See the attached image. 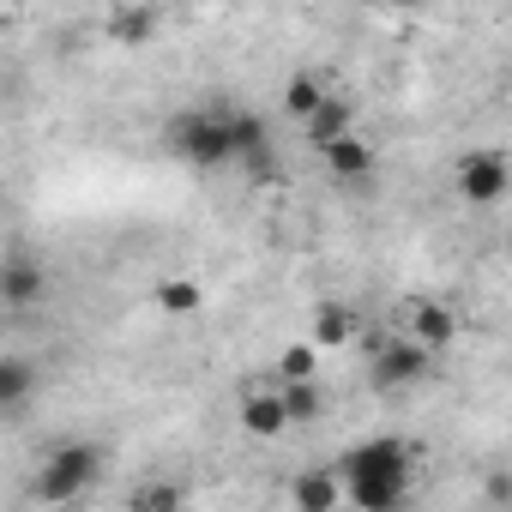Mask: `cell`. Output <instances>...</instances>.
Masks as SVG:
<instances>
[{
	"instance_id": "obj_1",
	"label": "cell",
	"mask_w": 512,
	"mask_h": 512,
	"mask_svg": "<svg viewBox=\"0 0 512 512\" xmlns=\"http://www.w3.org/2000/svg\"><path fill=\"white\" fill-rule=\"evenodd\" d=\"M338 476H344V500L356 512H404L416 494V452L398 434H380V440L350 446L338 458Z\"/></svg>"
},
{
	"instance_id": "obj_2",
	"label": "cell",
	"mask_w": 512,
	"mask_h": 512,
	"mask_svg": "<svg viewBox=\"0 0 512 512\" xmlns=\"http://www.w3.org/2000/svg\"><path fill=\"white\" fill-rule=\"evenodd\" d=\"M235 109L229 103H199V109H181L169 127H163V151L187 169H223L235 163V133H229Z\"/></svg>"
},
{
	"instance_id": "obj_3",
	"label": "cell",
	"mask_w": 512,
	"mask_h": 512,
	"mask_svg": "<svg viewBox=\"0 0 512 512\" xmlns=\"http://www.w3.org/2000/svg\"><path fill=\"white\" fill-rule=\"evenodd\" d=\"M97 482H103V452H97L91 440H61V446L37 464L31 494H37L43 506H67V500H79V494L97 488Z\"/></svg>"
},
{
	"instance_id": "obj_4",
	"label": "cell",
	"mask_w": 512,
	"mask_h": 512,
	"mask_svg": "<svg viewBox=\"0 0 512 512\" xmlns=\"http://www.w3.org/2000/svg\"><path fill=\"white\" fill-rule=\"evenodd\" d=\"M452 193L464 205H500L512 193V157L494 151V145H476L452 163Z\"/></svg>"
},
{
	"instance_id": "obj_5",
	"label": "cell",
	"mask_w": 512,
	"mask_h": 512,
	"mask_svg": "<svg viewBox=\"0 0 512 512\" xmlns=\"http://www.w3.org/2000/svg\"><path fill=\"white\" fill-rule=\"evenodd\" d=\"M428 374H434V350H422L416 338H374V356H368L374 392H410Z\"/></svg>"
},
{
	"instance_id": "obj_6",
	"label": "cell",
	"mask_w": 512,
	"mask_h": 512,
	"mask_svg": "<svg viewBox=\"0 0 512 512\" xmlns=\"http://www.w3.org/2000/svg\"><path fill=\"white\" fill-rule=\"evenodd\" d=\"M235 416H241V434H253V440H278V434L296 428L290 410H284V386H278V380H253V386L241 392Z\"/></svg>"
},
{
	"instance_id": "obj_7",
	"label": "cell",
	"mask_w": 512,
	"mask_h": 512,
	"mask_svg": "<svg viewBox=\"0 0 512 512\" xmlns=\"http://www.w3.org/2000/svg\"><path fill=\"white\" fill-rule=\"evenodd\" d=\"M338 506H350L338 464H308L290 476V512H338Z\"/></svg>"
},
{
	"instance_id": "obj_8",
	"label": "cell",
	"mask_w": 512,
	"mask_h": 512,
	"mask_svg": "<svg viewBox=\"0 0 512 512\" xmlns=\"http://www.w3.org/2000/svg\"><path fill=\"white\" fill-rule=\"evenodd\" d=\"M229 133H235V163H241L247 175H272V169H278V157H272V127H266L260 109H235Z\"/></svg>"
},
{
	"instance_id": "obj_9",
	"label": "cell",
	"mask_w": 512,
	"mask_h": 512,
	"mask_svg": "<svg viewBox=\"0 0 512 512\" xmlns=\"http://www.w3.org/2000/svg\"><path fill=\"white\" fill-rule=\"evenodd\" d=\"M0 302H7L13 314H25V308L49 302V272H43L37 260H25V253H13V260L0 266Z\"/></svg>"
},
{
	"instance_id": "obj_10",
	"label": "cell",
	"mask_w": 512,
	"mask_h": 512,
	"mask_svg": "<svg viewBox=\"0 0 512 512\" xmlns=\"http://www.w3.org/2000/svg\"><path fill=\"white\" fill-rule=\"evenodd\" d=\"M362 338V314L350 308V302H320L314 308V320H308V344L326 356V350H344V344H356Z\"/></svg>"
},
{
	"instance_id": "obj_11",
	"label": "cell",
	"mask_w": 512,
	"mask_h": 512,
	"mask_svg": "<svg viewBox=\"0 0 512 512\" xmlns=\"http://www.w3.org/2000/svg\"><path fill=\"white\" fill-rule=\"evenodd\" d=\"M404 338H416L422 350H452L458 344V314L446 308V302H434V296H422V302H410V332Z\"/></svg>"
},
{
	"instance_id": "obj_12",
	"label": "cell",
	"mask_w": 512,
	"mask_h": 512,
	"mask_svg": "<svg viewBox=\"0 0 512 512\" xmlns=\"http://www.w3.org/2000/svg\"><path fill=\"white\" fill-rule=\"evenodd\" d=\"M320 163H326V175H332V181H344V187H362V181L380 169V151H374L362 133H350V139H338L332 151H320Z\"/></svg>"
},
{
	"instance_id": "obj_13",
	"label": "cell",
	"mask_w": 512,
	"mask_h": 512,
	"mask_svg": "<svg viewBox=\"0 0 512 512\" xmlns=\"http://www.w3.org/2000/svg\"><path fill=\"white\" fill-rule=\"evenodd\" d=\"M157 25H163L157 7H109V13H103V37H109L115 49H145V43L157 37Z\"/></svg>"
},
{
	"instance_id": "obj_14",
	"label": "cell",
	"mask_w": 512,
	"mask_h": 512,
	"mask_svg": "<svg viewBox=\"0 0 512 512\" xmlns=\"http://www.w3.org/2000/svg\"><path fill=\"white\" fill-rule=\"evenodd\" d=\"M350 133H356V103H350L344 91H332V103L302 127V139H308L314 151H332V145H338V139H350Z\"/></svg>"
},
{
	"instance_id": "obj_15",
	"label": "cell",
	"mask_w": 512,
	"mask_h": 512,
	"mask_svg": "<svg viewBox=\"0 0 512 512\" xmlns=\"http://www.w3.org/2000/svg\"><path fill=\"white\" fill-rule=\"evenodd\" d=\"M326 103H332V85H326L320 73H290V79H284V115H290V121L308 127Z\"/></svg>"
},
{
	"instance_id": "obj_16",
	"label": "cell",
	"mask_w": 512,
	"mask_h": 512,
	"mask_svg": "<svg viewBox=\"0 0 512 512\" xmlns=\"http://www.w3.org/2000/svg\"><path fill=\"white\" fill-rule=\"evenodd\" d=\"M37 392V362L31 356H0V404H7V410H19L25 398Z\"/></svg>"
},
{
	"instance_id": "obj_17",
	"label": "cell",
	"mask_w": 512,
	"mask_h": 512,
	"mask_svg": "<svg viewBox=\"0 0 512 512\" xmlns=\"http://www.w3.org/2000/svg\"><path fill=\"white\" fill-rule=\"evenodd\" d=\"M151 302L181 320V314H199V308H205V290H199V278H163V284L151 290Z\"/></svg>"
},
{
	"instance_id": "obj_18",
	"label": "cell",
	"mask_w": 512,
	"mask_h": 512,
	"mask_svg": "<svg viewBox=\"0 0 512 512\" xmlns=\"http://www.w3.org/2000/svg\"><path fill=\"white\" fill-rule=\"evenodd\" d=\"M284 386V380H278ZM284 410H290V422L302 428V422H320L326 416V386L320 380H302V386H284Z\"/></svg>"
},
{
	"instance_id": "obj_19",
	"label": "cell",
	"mask_w": 512,
	"mask_h": 512,
	"mask_svg": "<svg viewBox=\"0 0 512 512\" xmlns=\"http://www.w3.org/2000/svg\"><path fill=\"white\" fill-rule=\"evenodd\" d=\"M127 512H193V500H187L181 482H145Z\"/></svg>"
},
{
	"instance_id": "obj_20",
	"label": "cell",
	"mask_w": 512,
	"mask_h": 512,
	"mask_svg": "<svg viewBox=\"0 0 512 512\" xmlns=\"http://www.w3.org/2000/svg\"><path fill=\"white\" fill-rule=\"evenodd\" d=\"M278 380L284 386H302V380H320V350L302 338V344H290L284 356H278Z\"/></svg>"
},
{
	"instance_id": "obj_21",
	"label": "cell",
	"mask_w": 512,
	"mask_h": 512,
	"mask_svg": "<svg viewBox=\"0 0 512 512\" xmlns=\"http://www.w3.org/2000/svg\"><path fill=\"white\" fill-rule=\"evenodd\" d=\"M482 500H488L494 512H512V470H488V476H482Z\"/></svg>"
},
{
	"instance_id": "obj_22",
	"label": "cell",
	"mask_w": 512,
	"mask_h": 512,
	"mask_svg": "<svg viewBox=\"0 0 512 512\" xmlns=\"http://www.w3.org/2000/svg\"><path fill=\"white\" fill-rule=\"evenodd\" d=\"M506 253H512V223H506Z\"/></svg>"
},
{
	"instance_id": "obj_23",
	"label": "cell",
	"mask_w": 512,
	"mask_h": 512,
	"mask_svg": "<svg viewBox=\"0 0 512 512\" xmlns=\"http://www.w3.org/2000/svg\"><path fill=\"white\" fill-rule=\"evenodd\" d=\"M506 103H512V79H506Z\"/></svg>"
}]
</instances>
